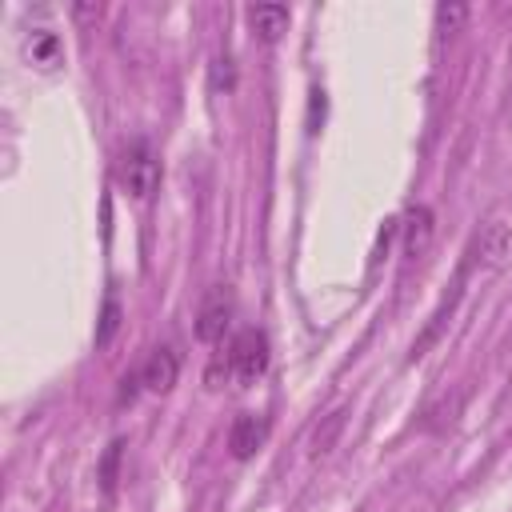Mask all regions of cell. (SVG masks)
<instances>
[{"instance_id":"cell-1","label":"cell","mask_w":512,"mask_h":512,"mask_svg":"<svg viewBox=\"0 0 512 512\" xmlns=\"http://www.w3.org/2000/svg\"><path fill=\"white\" fill-rule=\"evenodd\" d=\"M116 180L132 200H148L160 184V160H156L152 144H144V140L124 144V152L116 160Z\"/></svg>"},{"instance_id":"cell-2","label":"cell","mask_w":512,"mask_h":512,"mask_svg":"<svg viewBox=\"0 0 512 512\" xmlns=\"http://www.w3.org/2000/svg\"><path fill=\"white\" fill-rule=\"evenodd\" d=\"M508 252H512V216L508 212H492V216H484L480 220V228L472 232V240H468V264L472 268H500L504 260H508Z\"/></svg>"},{"instance_id":"cell-3","label":"cell","mask_w":512,"mask_h":512,"mask_svg":"<svg viewBox=\"0 0 512 512\" xmlns=\"http://www.w3.org/2000/svg\"><path fill=\"white\" fill-rule=\"evenodd\" d=\"M264 368H268V336L260 328H244L228 348V372L232 380L252 384L264 376Z\"/></svg>"},{"instance_id":"cell-4","label":"cell","mask_w":512,"mask_h":512,"mask_svg":"<svg viewBox=\"0 0 512 512\" xmlns=\"http://www.w3.org/2000/svg\"><path fill=\"white\" fill-rule=\"evenodd\" d=\"M176 376H180V356H176L168 344L152 348V352H148V360H144V368H140V384H144L148 392L164 396V392H172Z\"/></svg>"},{"instance_id":"cell-5","label":"cell","mask_w":512,"mask_h":512,"mask_svg":"<svg viewBox=\"0 0 512 512\" xmlns=\"http://www.w3.org/2000/svg\"><path fill=\"white\" fill-rule=\"evenodd\" d=\"M264 436H268V420H264V416H256V412H240V416L232 420L228 448H232V456H236V460H248V456L264 444Z\"/></svg>"},{"instance_id":"cell-6","label":"cell","mask_w":512,"mask_h":512,"mask_svg":"<svg viewBox=\"0 0 512 512\" xmlns=\"http://www.w3.org/2000/svg\"><path fill=\"white\" fill-rule=\"evenodd\" d=\"M432 232H436L432 208L412 204L408 216H404V256H408V260H420V256L428 252V244H432Z\"/></svg>"},{"instance_id":"cell-7","label":"cell","mask_w":512,"mask_h":512,"mask_svg":"<svg viewBox=\"0 0 512 512\" xmlns=\"http://www.w3.org/2000/svg\"><path fill=\"white\" fill-rule=\"evenodd\" d=\"M228 316H232V300H228L224 288H216V292L204 300V308H200L196 336H200L204 344H216V340L224 336V328H228Z\"/></svg>"},{"instance_id":"cell-8","label":"cell","mask_w":512,"mask_h":512,"mask_svg":"<svg viewBox=\"0 0 512 512\" xmlns=\"http://www.w3.org/2000/svg\"><path fill=\"white\" fill-rule=\"evenodd\" d=\"M288 20H292V12H288L284 4H252V8H248V24H252L256 36L268 40V44L288 32Z\"/></svg>"},{"instance_id":"cell-9","label":"cell","mask_w":512,"mask_h":512,"mask_svg":"<svg viewBox=\"0 0 512 512\" xmlns=\"http://www.w3.org/2000/svg\"><path fill=\"white\" fill-rule=\"evenodd\" d=\"M28 56H32V64H40V68L60 64V40H56V32L36 28V32H32V40H28Z\"/></svg>"},{"instance_id":"cell-10","label":"cell","mask_w":512,"mask_h":512,"mask_svg":"<svg viewBox=\"0 0 512 512\" xmlns=\"http://www.w3.org/2000/svg\"><path fill=\"white\" fill-rule=\"evenodd\" d=\"M340 428H344V408L328 412V416L316 424V432H312V456H328V452H332V440L340 436Z\"/></svg>"},{"instance_id":"cell-11","label":"cell","mask_w":512,"mask_h":512,"mask_svg":"<svg viewBox=\"0 0 512 512\" xmlns=\"http://www.w3.org/2000/svg\"><path fill=\"white\" fill-rule=\"evenodd\" d=\"M464 20H468V8H464V4H440V8H436V32H440V36L456 32Z\"/></svg>"},{"instance_id":"cell-12","label":"cell","mask_w":512,"mask_h":512,"mask_svg":"<svg viewBox=\"0 0 512 512\" xmlns=\"http://www.w3.org/2000/svg\"><path fill=\"white\" fill-rule=\"evenodd\" d=\"M212 92H232V60L228 56L212 60Z\"/></svg>"},{"instance_id":"cell-13","label":"cell","mask_w":512,"mask_h":512,"mask_svg":"<svg viewBox=\"0 0 512 512\" xmlns=\"http://www.w3.org/2000/svg\"><path fill=\"white\" fill-rule=\"evenodd\" d=\"M116 328H120V304L108 300V304H104V324H100V332H96V344H108Z\"/></svg>"},{"instance_id":"cell-14","label":"cell","mask_w":512,"mask_h":512,"mask_svg":"<svg viewBox=\"0 0 512 512\" xmlns=\"http://www.w3.org/2000/svg\"><path fill=\"white\" fill-rule=\"evenodd\" d=\"M72 16H76V20H100V16H104V8H100V4H76V8H72Z\"/></svg>"}]
</instances>
